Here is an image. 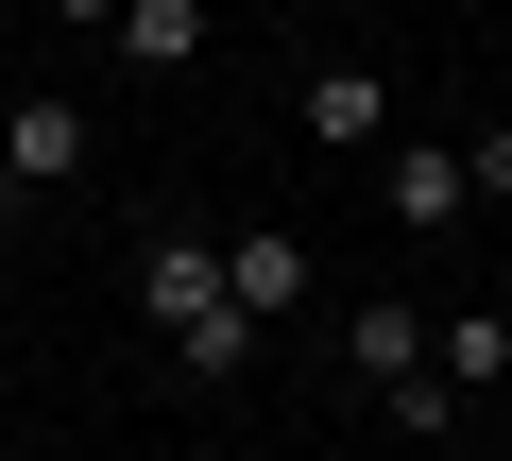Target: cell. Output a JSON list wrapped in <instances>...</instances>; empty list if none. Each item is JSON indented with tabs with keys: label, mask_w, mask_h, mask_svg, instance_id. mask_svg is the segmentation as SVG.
<instances>
[{
	"label": "cell",
	"mask_w": 512,
	"mask_h": 461,
	"mask_svg": "<svg viewBox=\"0 0 512 461\" xmlns=\"http://www.w3.org/2000/svg\"><path fill=\"white\" fill-rule=\"evenodd\" d=\"M120 291H137V325H154V342H171L205 393H239L256 359H274V325H256V308L222 291V240H171V222H154V240L120 257Z\"/></svg>",
	"instance_id": "6da1fadb"
},
{
	"label": "cell",
	"mask_w": 512,
	"mask_h": 461,
	"mask_svg": "<svg viewBox=\"0 0 512 461\" xmlns=\"http://www.w3.org/2000/svg\"><path fill=\"white\" fill-rule=\"evenodd\" d=\"M342 376L393 410L410 376H444V308H410V291H359V308H342Z\"/></svg>",
	"instance_id": "7a4b0ae2"
},
{
	"label": "cell",
	"mask_w": 512,
	"mask_h": 461,
	"mask_svg": "<svg viewBox=\"0 0 512 461\" xmlns=\"http://www.w3.org/2000/svg\"><path fill=\"white\" fill-rule=\"evenodd\" d=\"M461 410H478V393H444V376H410V393H393L376 427H393V444H461Z\"/></svg>",
	"instance_id": "9c48e42d"
},
{
	"label": "cell",
	"mask_w": 512,
	"mask_h": 461,
	"mask_svg": "<svg viewBox=\"0 0 512 461\" xmlns=\"http://www.w3.org/2000/svg\"><path fill=\"white\" fill-rule=\"evenodd\" d=\"M495 461H512V444H495Z\"/></svg>",
	"instance_id": "4fadbf2b"
},
{
	"label": "cell",
	"mask_w": 512,
	"mask_h": 461,
	"mask_svg": "<svg viewBox=\"0 0 512 461\" xmlns=\"http://www.w3.org/2000/svg\"><path fill=\"white\" fill-rule=\"evenodd\" d=\"M291 120H308V137H325V154H359V137H393V69H376V52H325V69H308V103H291Z\"/></svg>",
	"instance_id": "8992f818"
},
{
	"label": "cell",
	"mask_w": 512,
	"mask_h": 461,
	"mask_svg": "<svg viewBox=\"0 0 512 461\" xmlns=\"http://www.w3.org/2000/svg\"><path fill=\"white\" fill-rule=\"evenodd\" d=\"M444 393H478V410L512 393V308H495V291H478V308H444Z\"/></svg>",
	"instance_id": "ba28073f"
},
{
	"label": "cell",
	"mask_w": 512,
	"mask_h": 461,
	"mask_svg": "<svg viewBox=\"0 0 512 461\" xmlns=\"http://www.w3.org/2000/svg\"><path fill=\"white\" fill-rule=\"evenodd\" d=\"M86 154H103V120H86V103H0V205L86 188Z\"/></svg>",
	"instance_id": "3957f363"
},
{
	"label": "cell",
	"mask_w": 512,
	"mask_h": 461,
	"mask_svg": "<svg viewBox=\"0 0 512 461\" xmlns=\"http://www.w3.org/2000/svg\"><path fill=\"white\" fill-rule=\"evenodd\" d=\"M222 291H239L256 325H308V308H325V257L291 240V222H239V240H222Z\"/></svg>",
	"instance_id": "5b68a950"
},
{
	"label": "cell",
	"mask_w": 512,
	"mask_h": 461,
	"mask_svg": "<svg viewBox=\"0 0 512 461\" xmlns=\"http://www.w3.org/2000/svg\"><path fill=\"white\" fill-rule=\"evenodd\" d=\"M103 52H120L137 86H188V69H205V0H120V35H103Z\"/></svg>",
	"instance_id": "52a82bcc"
},
{
	"label": "cell",
	"mask_w": 512,
	"mask_h": 461,
	"mask_svg": "<svg viewBox=\"0 0 512 461\" xmlns=\"http://www.w3.org/2000/svg\"><path fill=\"white\" fill-rule=\"evenodd\" d=\"M0 359H18V308H0Z\"/></svg>",
	"instance_id": "7c38bea8"
},
{
	"label": "cell",
	"mask_w": 512,
	"mask_h": 461,
	"mask_svg": "<svg viewBox=\"0 0 512 461\" xmlns=\"http://www.w3.org/2000/svg\"><path fill=\"white\" fill-rule=\"evenodd\" d=\"M376 205H393V240H461V205H478L461 137H393V154H376Z\"/></svg>",
	"instance_id": "277c9868"
},
{
	"label": "cell",
	"mask_w": 512,
	"mask_h": 461,
	"mask_svg": "<svg viewBox=\"0 0 512 461\" xmlns=\"http://www.w3.org/2000/svg\"><path fill=\"white\" fill-rule=\"evenodd\" d=\"M52 18H69V35H120V0H52Z\"/></svg>",
	"instance_id": "8fae6325"
},
{
	"label": "cell",
	"mask_w": 512,
	"mask_h": 461,
	"mask_svg": "<svg viewBox=\"0 0 512 461\" xmlns=\"http://www.w3.org/2000/svg\"><path fill=\"white\" fill-rule=\"evenodd\" d=\"M461 171H478V205H512V120H478V137H461Z\"/></svg>",
	"instance_id": "30bf717a"
}]
</instances>
